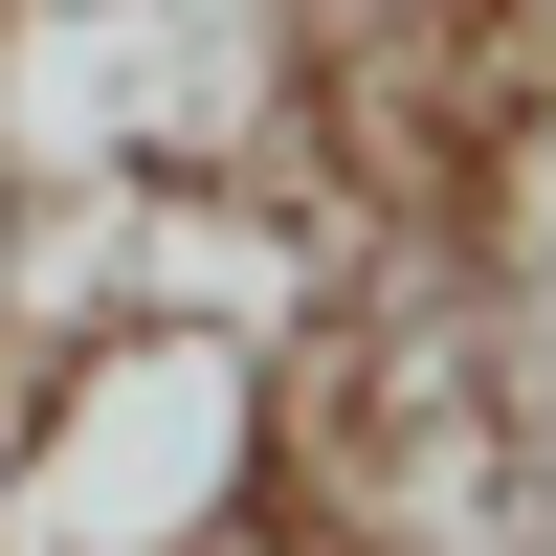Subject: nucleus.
Returning a JSON list of instances; mask_svg holds the SVG:
<instances>
[{"label": "nucleus", "instance_id": "nucleus-1", "mask_svg": "<svg viewBox=\"0 0 556 556\" xmlns=\"http://www.w3.org/2000/svg\"><path fill=\"white\" fill-rule=\"evenodd\" d=\"M290 468V356L245 312H67L0 334V556H201Z\"/></svg>", "mask_w": 556, "mask_h": 556}, {"label": "nucleus", "instance_id": "nucleus-2", "mask_svg": "<svg viewBox=\"0 0 556 556\" xmlns=\"http://www.w3.org/2000/svg\"><path fill=\"white\" fill-rule=\"evenodd\" d=\"M312 556H534V356L468 290H379L290 379Z\"/></svg>", "mask_w": 556, "mask_h": 556}, {"label": "nucleus", "instance_id": "nucleus-3", "mask_svg": "<svg viewBox=\"0 0 556 556\" xmlns=\"http://www.w3.org/2000/svg\"><path fill=\"white\" fill-rule=\"evenodd\" d=\"M23 245H45V223H23V156H0V334H23Z\"/></svg>", "mask_w": 556, "mask_h": 556}, {"label": "nucleus", "instance_id": "nucleus-4", "mask_svg": "<svg viewBox=\"0 0 556 556\" xmlns=\"http://www.w3.org/2000/svg\"><path fill=\"white\" fill-rule=\"evenodd\" d=\"M201 556H312V534H201Z\"/></svg>", "mask_w": 556, "mask_h": 556}]
</instances>
